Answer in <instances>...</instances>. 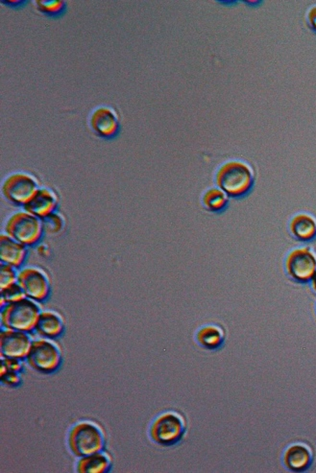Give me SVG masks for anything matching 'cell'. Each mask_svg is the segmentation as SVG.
<instances>
[{"mask_svg":"<svg viewBox=\"0 0 316 473\" xmlns=\"http://www.w3.org/2000/svg\"><path fill=\"white\" fill-rule=\"evenodd\" d=\"M215 182L229 196L240 199L250 194L255 176L248 163L243 161H230L220 167L215 175Z\"/></svg>","mask_w":316,"mask_h":473,"instance_id":"1","label":"cell"},{"mask_svg":"<svg viewBox=\"0 0 316 473\" xmlns=\"http://www.w3.org/2000/svg\"><path fill=\"white\" fill-rule=\"evenodd\" d=\"M40 314V308L35 300L24 298L2 307V326L5 330L30 333L35 330Z\"/></svg>","mask_w":316,"mask_h":473,"instance_id":"2","label":"cell"},{"mask_svg":"<svg viewBox=\"0 0 316 473\" xmlns=\"http://www.w3.org/2000/svg\"><path fill=\"white\" fill-rule=\"evenodd\" d=\"M104 444L103 431L91 421H81L69 432V449L80 458L103 451Z\"/></svg>","mask_w":316,"mask_h":473,"instance_id":"3","label":"cell"},{"mask_svg":"<svg viewBox=\"0 0 316 473\" xmlns=\"http://www.w3.org/2000/svg\"><path fill=\"white\" fill-rule=\"evenodd\" d=\"M6 235L22 244L33 246L42 238L43 225L40 218L27 212H20L13 214L5 226Z\"/></svg>","mask_w":316,"mask_h":473,"instance_id":"4","label":"cell"},{"mask_svg":"<svg viewBox=\"0 0 316 473\" xmlns=\"http://www.w3.org/2000/svg\"><path fill=\"white\" fill-rule=\"evenodd\" d=\"M27 359L30 367L36 371L50 374L60 367L61 349L57 344L46 339L32 341Z\"/></svg>","mask_w":316,"mask_h":473,"instance_id":"5","label":"cell"},{"mask_svg":"<svg viewBox=\"0 0 316 473\" xmlns=\"http://www.w3.org/2000/svg\"><path fill=\"white\" fill-rule=\"evenodd\" d=\"M38 190V182L27 173H14L2 184V194L12 204L24 207Z\"/></svg>","mask_w":316,"mask_h":473,"instance_id":"6","label":"cell"},{"mask_svg":"<svg viewBox=\"0 0 316 473\" xmlns=\"http://www.w3.org/2000/svg\"><path fill=\"white\" fill-rule=\"evenodd\" d=\"M185 429L184 419L179 414L168 412L156 419L150 435L153 441L161 446H173L183 437Z\"/></svg>","mask_w":316,"mask_h":473,"instance_id":"7","label":"cell"},{"mask_svg":"<svg viewBox=\"0 0 316 473\" xmlns=\"http://www.w3.org/2000/svg\"><path fill=\"white\" fill-rule=\"evenodd\" d=\"M17 284L22 288L28 299L43 302L48 299L50 292V282L42 270L38 268H25L19 272Z\"/></svg>","mask_w":316,"mask_h":473,"instance_id":"8","label":"cell"},{"mask_svg":"<svg viewBox=\"0 0 316 473\" xmlns=\"http://www.w3.org/2000/svg\"><path fill=\"white\" fill-rule=\"evenodd\" d=\"M287 274L297 282H306L315 276L316 258L309 249H296L289 254L286 261Z\"/></svg>","mask_w":316,"mask_h":473,"instance_id":"9","label":"cell"},{"mask_svg":"<svg viewBox=\"0 0 316 473\" xmlns=\"http://www.w3.org/2000/svg\"><path fill=\"white\" fill-rule=\"evenodd\" d=\"M32 341L27 333L4 330L0 334V351L2 358H27Z\"/></svg>","mask_w":316,"mask_h":473,"instance_id":"10","label":"cell"},{"mask_svg":"<svg viewBox=\"0 0 316 473\" xmlns=\"http://www.w3.org/2000/svg\"><path fill=\"white\" fill-rule=\"evenodd\" d=\"M92 129L100 138H112L120 131V118L113 108L101 106L92 112L89 119Z\"/></svg>","mask_w":316,"mask_h":473,"instance_id":"11","label":"cell"},{"mask_svg":"<svg viewBox=\"0 0 316 473\" xmlns=\"http://www.w3.org/2000/svg\"><path fill=\"white\" fill-rule=\"evenodd\" d=\"M58 205L57 195L48 189H38L34 196L24 205L25 212L35 215L40 219L50 217Z\"/></svg>","mask_w":316,"mask_h":473,"instance_id":"12","label":"cell"},{"mask_svg":"<svg viewBox=\"0 0 316 473\" xmlns=\"http://www.w3.org/2000/svg\"><path fill=\"white\" fill-rule=\"evenodd\" d=\"M27 251L24 245L14 240L7 235L0 236V259L3 264L20 268L27 258Z\"/></svg>","mask_w":316,"mask_h":473,"instance_id":"13","label":"cell"},{"mask_svg":"<svg viewBox=\"0 0 316 473\" xmlns=\"http://www.w3.org/2000/svg\"><path fill=\"white\" fill-rule=\"evenodd\" d=\"M35 330L42 337L50 339L58 337L64 330L63 320L57 313L52 311L41 312Z\"/></svg>","mask_w":316,"mask_h":473,"instance_id":"14","label":"cell"},{"mask_svg":"<svg viewBox=\"0 0 316 473\" xmlns=\"http://www.w3.org/2000/svg\"><path fill=\"white\" fill-rule=\"evenodd\" d=\"M290 231L300 240H310L316 235V220L308 213H298L289 224Z\"/></svg>","mask_w":316,"mask_h":473,"instance_id":"15","label":"cell"},{"mask_svg":"<svg viewBox=\"0 0 316 473\" xmlns=\"http://www.w3.org/2000/svg\"><path fill=\"white\" fill-rule=\"evenodd\" d=\"M110 467V457L105 452H99L82 457L77 464V472L79 473H104Z\"/></svg>","mask_w":316,"mask_h":473,"instance_id":"16","label":"cell"},{"mask_svg":"<svg viewBox=\"0 0 316 473\" xmlns=\"http://www.w3.org/2000/svg\"><path fill=\"white\" fill-rule=\"evenodd\" d=\"M310 453L307 447L302 444L290 446L285 454V465L289 470L300 472L307 469L310 463Z\"/></svg>","mask_w":316,"mask_h":473,"instance_id":"17","label":"cell"},{"mask_svg":"<svg viewBox=\"0 0 316 473\" xmlns=\"http://www.w3.org/2000/svg\"><path fill=\"white\" fill-rule=\"evenodd\" d=\"M222 330L215 326H207L202 328L197 333V341L204 348L215 349L220 348L223 343Z\"/></svg>","mask_w":316,"mask_h":473,"instance_id":"18","label":"cell"},{"mask_svg":"<svg viewBox=\"0 0 316 473\" xmlns=\"http://www.w3.org/2000/svg\"><path fill=\"white\" fill-rule=\"evenodd\" d=\"M203 205L208 210L213 212H221L227 208L228 197L223 190L210 189L203 195Z\"/></svg>","mask_w":316,"mask_h":473,"instance_id":"19","label":"cell"},{"mask_svg":"<svg viewBox=\"0 0 316 473\" xmlns=\"http://www.w3.org/2000/svg\"><path fill=\"white\" fill-rule=\"evenodd\" d=\"M35 4L38 11L50 17H57L66 9V2L61 0H37Z\"/></svg>","mask_w":316,"mask_h":473,"instance_id":"20","label":"cell"},{"mask_svg":"<svg viewBox=\"0 0 316 473\" xmlns=\"http://www.w3.org/2000/svg\"><path fill=\"white\" fill-rule=\"evenodd\" d=\"M24 298H27V296L17 282L10 285L9 287L1 290V307H3L7 303L17 302V300L24 299Z\"/></svg>","mask_w":316,"mask_h":473,"instance_id":"21","label":"cell"},{"mask_svg":"<svg viewBox=\"0 0 316 473\" xmlns=\"http://www.w3.org/2000/svg\"><path fill=\"white\" fill-rule=\"evenodd\" d=\"M17 276L19 275H17L14 267L2 263L1 271H0V288H1V290L9 287L10 285L17 284Z\"/></svg>","mask_w":316,"mask_h":473,"instance_id":"22","label":"cell"},{"mask_svg":"<svg viewBox=\"0 0 316 473\" xmlns=\"http://www.w3.org/2000/svg\"><path fill=\"white\" fill-rule=\"evenodd\" d=\"M22 364L20 359L15 358H2L1 362V374L6 372H20L22 370Z\"/></svg>","mask_w":316,"mask_h":473,"instance_id":"23","label":"cell"},{"mask_svg":"<svg viewBox=\"0 0 316 473\" xmlns=\"http://www.w3.org/2000/svg\"><path fill=\"white\" fill-rule=\"evenodd\" d=\"M306 22H307L308 27L313 33L316 35V4L310 6L306 12L305 15Z\"/></svg>","mask_w":316,"mask_h":473,"instance_id":"24","label":"cell"},{"mask_svg":"<svg viewBox=\"0 0 316 473\" xmlns=\"http://www.w3.org/2000/svg\"><path fill=\"white\" fill-rule=\"evenodd\" d=\"M1 381L7 386H17L20 383V377L15 372H6L1 374Z\"/></svg>","mask_w":316,"mask_h":473,"instance_id":"25","label":"cell"},{"mask_svg":"<svg viewBox=\"0 0 316 473\" xmlns=\"http://www.w3.org/2000/svg\"><path fill=\"white\" fill-rule=\"evenodd\" d=\"M313 287H315V289L316 290V272L315 276H313Z\"/></svg>","mask_w":316,"mask_h":473,"instance_id":"26","label":"cell"}]
</instances>
